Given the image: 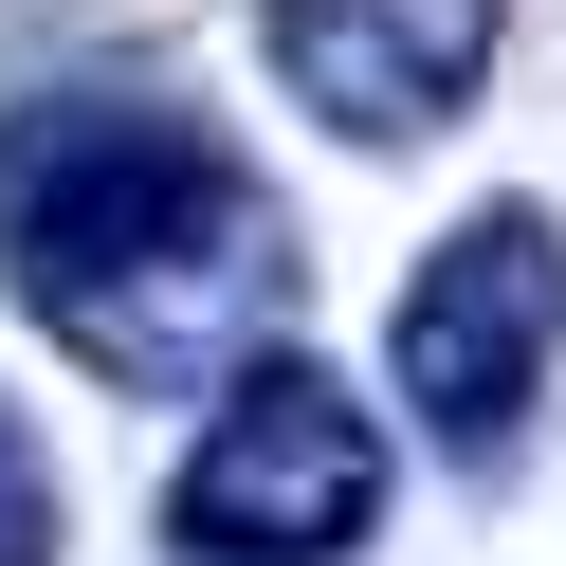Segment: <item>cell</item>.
I'll list each match as a JSON object with an SVG mask.
<instances>
[{"instance_id":"277c9868","label":"cell","mask_w":566,"mask_h":566,"mask_svg":"<svg viewBox=\"0 0 566 566\" xmlns=\"http://www.w3.org/2000/svg\"><path fill=\"white\" fill-rule=\"evenodd\" d=\"M274 92L347 147H439L493 74V0H256Z\"/></svg>"},{"instance_id":"7a4b0ae2","label":"cell","mask_w":566,"mask_h":566,"mask_svg":"<svg viewBox=\"0 0 566 566\" xmlns=\"http://www.w3.org/2000/svg\"><path fill=\"white\" fill-rule=\"evenodd\" d=\"M384 420L311 347H238L201 384V457L165 475V548L184 566H347L384 530Z\"/></svg>"},{"instance_id":"6da1fadb","label":"cell","mask_w":566,"mask_h":566,"mask_svg":"<svg viewBox=\"0 0 566 566\" xmlns=\"http://www.w3.org/2000/svg\"><path fill=\"white\" fill-rule=\"evenodd\" d=\"M293 201L165 92H19L0 111V293L92 384H220L293 329Z\"/></svg>"},{"instance_id":"5b68a950","label":"cell","mask_w":566,"mask_h":566,"mask_svg":"<svg viewBox=\"0 0 566 566\" xmlns=\"http://www.w3.org/2000/svg\"><path fill=\"white\" fill-rule=\"evenodd\" d=\"M55 530H74V493H55V457H38V420L0 402V566H55Z\"/></svg>"},{"instance_id":"3957f363","label":"cell","mask_w":566,"mask_h":566,"mask_svg":"<svg viewBox=\"0 0 566 566\" xmlns=\"http://www.w3.org/2000/svg\"><path fill=\"white\" fill-rule=\"evenodd\" d=\"M384 366H402V402L439 420L457 457H512L530 402H548V366H566V220L548 201H475V220L402 274Z\"/></svg>"}]
</instances>
